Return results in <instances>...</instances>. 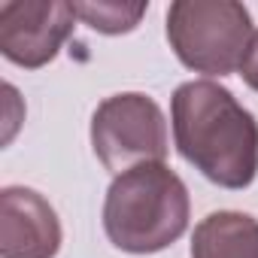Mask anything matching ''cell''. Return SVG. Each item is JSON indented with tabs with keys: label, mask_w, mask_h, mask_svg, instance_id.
<instances>
[{
	"label": "cell",
	"mask_w": 258,
	"mask_h": 258,
	"mask_svg": "<svg viewBox=\"0 0 258 258\" xmlns=\"http://www.w3.org/2000/svg\"><path fill=\"white\" fill-rule=\"evenodd\" d=\"M149 4H118V0H97V4H73V13L79 22H85L97 34H131L140 19L146 16Z\"/></svg>",
	"instance_id": "ba28073f"
},
{
	"label": "cell",
	"mask_w": 258,
	"mask_h": 258,
	"mask_svg": "<svg viewBox=\"0 0 258 258\" xmlns=\"http://www.w3.org/2000/svg\"><path fill=\"white\" fill-rule=\"evenodd\" d=\"M240 76H243V82H246L252 91H258V31L252 34V40H249V46H246V52H243Z\"/></svg>",
	"instance_id": "9c48e42d"
},
{
	"label": "cell",
	"mask_w": 258,
	"mask_h": 258,
	"mask_svg": "<svg viewBox=\"0 0 258 258\" xmlns=\"http://www.w3.org/2000/svg\"><path fill=\"white\" fill-rule=\"evenodd\" d=\"M252 40V16L237 0H176L167 10V43L176 58L204 76L240 70Z\"/></svg>",
	"instance_id": "3957f363"
},
{
	"label": "cell",
	"mask_w": 258,
	"mask_h": 258,
	"mask_svg": "<svg viewBox=\"0 0 258 258\" xmlns=\"http://www.w3.org/2000/svg\"><path fill=\"white\" fill-rule=\"evenodd\" d=\"M191 258H258V219L237 210H219L198 222Z\"/></svg>",
	"instance_id": "52a82bcc"
},
{
	"label": "cell",
	"mask_w": 258,
	"mask_h": 258,
	"mask_svg": "<svg viewBox=\"0 0 258 258\" xmlns=\"http://www.w3.org/2000/svg\"><path fill=\"white\" fill-rule=\"evenodd\" d=\"M188 188L167 164H140L112 179L103 201L109 243L131 255L173 246L188 228Z\"/></svg>",
	"instance_id": "7a4b0ae2"
},
{
	"label": "cell",
	"mask_w": 258,
	"mask_h": 258,
	"mask_svg": "<svg viewBox=\"0 0 258 258\" xmlns=\"http://www.w3.org/2000/svg\"><path fill=\"white\" fill-rule=\"evenodd\" d=\"M73 4L61 0H7L0 4V52L25 70H40L73 34Z\"/></svg>",
	"instance_id": "5b68a950"
},
{
	"label": "cell",
	"mask_w": 258,
	"mask_h": 258,
	"mask_svg": "<svg viewBox=\"0 0 258 258\" xmlns=\"http://www.w3.org/2000/svg\"><path fill=\"white\" fill-rule=\"evenodd\" d=\"M91 149L115 176L140 164H164L170 146L161 106L143 91H121L100 100L91 115Z\"/></svg>",
	"instance_id": "277c9868"
},
{
	"label": "cell",
	"mask_w": 258,
	"mask_h": 258,
	"mask_svg": "<svg viewBox=\"0 0 258 258\" xmlns=\"http://www.w3.org/2000/svg\"><path fill=\"white\" fill-rule=\"evenodd\" d=\"M179 155L219 188H249L258 176V118L219 82H182L170 100Z\"/></svg>",
	"instance_id": "6da1fadb"
},
{
	"label": "cell",
	"mask_w": 258,
	"mask_h": 258,
	"mask_svg": "<svg viewBox=\"0 0 258 258\" xmlns=\"http://www.w3.org/2000/svg\"><path fill=\"white\" fill-rule=\"evenodd\" d=\"M61 219L34 188L7 185L0 191V258H55Z\"/></svg>",
	"instance_id": "8992f818"
}]
</instances>
